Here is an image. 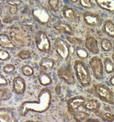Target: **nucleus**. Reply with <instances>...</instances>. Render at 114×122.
I'll return each mask as SVG.
<instances>
[{
  "label": "nucleus",
  "mask_w": 114,
  "mask_h": 122,
  "mask_svg": "<svg viewBox=\"0 0 114 122\" xmlns=\"http://www.w3.org/2000/svg\"><path fill=\"white\" fill-rule=\"evenodd\" d=\"M17 8H16V7H12L11 9H10V12L12 14H15V13H17Z\"/></svg>",
  "instance_id": "obj_39"
},
{
  "label": "nucleus",
  "mask_w": 114,
  "mask_h": 122,
  "mask_svg": "<svg viewBox=\"0 0 114 122\" xmlns=\"http://www.w3.org/2000/svg\"><path fill=\"white\" fill-rule=\"evenodd\" d=\"M3 27V24H2V22H1V20L0 19V30L2 29Z\"/></svg>",
  "instance_id": "obj_40"
},
{
  "label": "nucleus",
  "mask_w": 114,
  "mask_h": 122,
  "mask_svg": "<svg viewBox=\"0 0 114 122\" xmlns=\"http://www.w3.org/2000/svg\"><path fill=\"white\" fill-rule=\"evenodd\" d=\"M76 55L78 56V58H80V60H85L86 59L88 56H89V53L88 51H87L86 49H84L81 46H77L76 47Z\"/></svg>",
  "instance_id": "obj_26"
},
{
  "label": "nucleus",
  "mask_w": 114,
  "mask_h": 122,
  "mask_svg": "<svg viewBox=\"0 0 114 122\" xmlns=\"http://www.w3.org/2000/svg\"><path fill=\"white\" fill-rule=\"evenodd\" d=\"M13 90L17 95L23 94L25 91L26 84L25 80L21 76H16L13 80Z\"/></svg>",
  "instance_id": "obj_13"
},
{
  "label": "nucleus",
  "mask_w": 114,
  "mask_h": 122,
  "mask_svg": "<svg viewBox=\"0 0 114 122\" xmlns=\"http://www.w3.org/2000/svg\"><path fill=\"white\" fill-rule=\"evenodd\" d=\"M51 102V93L47 88H43L38 95V101H26L19 107V114L26 116L29 112L43 113L48 110Z\"/></svg>",
  "instance_id": "obj_1"
},
{
  "label": "nucleus",
  "mask_w": 114,
  "mask_h": 122,
  "mask_svg": "<svg viewBox=\"0 0 114 122\" xmlns=\"http://www.w3.org/2000/svg\"><path fill=\"white\" fill-rule=\"evenodd\" d=\"M0 46L10 50L16 48L15 44L13 43L10 37L5 33L0 34Z\"/></svg>",
  "instance_id": "obj_16"
},
{
  "label": "nucleus",
  "mask_w": 114,
  "mask_h": 122,
  "mask_svg": "<svg viewBox=\"0 0 114 122\" xmlns=\"http://www.w3.org/2000/svg\"><path fill=\"white\" fill-rule=\"evenodd\" d=\"M100 46L102 49L105 52H110L114 48L113 43L108 38H103L100 41Z\"/></svg>",
  "instance_id": "obj_24"
},
{
  "label": "nucleus",
  "mask_w": 114,
  "mask_h": 122,
  "mask_svg": "<svg viewBox=\"0 0 114 122\" xmlns=\"http://www.w3.org/2000/svg\"><path fill=\"white\" fill-rule=\"evenodd\" d=\"M101 9L109 12H114V0H96Z\"/></svg>",
  "instance_id": "obj_18"
},
{
  "label": "nucleus",
  "mask_w": 114,
  "mask_h": 122,
  "mask_svg": "<svg viewBox=\"0 0 114 122\" xmlns=\"http://www.w3.org/2000/svg\"><path fill=\"white\" fill-rule=\"evenodd\" d=\"M103 30L105 35L114 38V23L111 20H105L103 24Z\"/></svg>",
  "instance_id": "obj_20"
},
{
  "label": "nucleus",
  "mask_w": 114,
  "mask_h": 122,
  "mask_svg": "<svg viewBox=\"0 0 114 122\" xmlns=\"http://www.w3.org/2000/svg\"><path fill=\"white\" fill-rule=\"evenodd\" d=\"M31 53L28 50H22L17 53V56L22 60H26L31 57Z\"/></svg>",
  "instance_id": "obj_29"
},
{
  "label": "nucleus",
  "mask_w": 114,
  "mask_h": 122,
  "mask_svg": "<svg viewBox=\"0 0 114 122\" xmlns=\"http://www.w3.org/2000/svg\"><path fill=\"white\" fill-rule=\"evenodd\" d=\"M53 27L56 30L62 33H66L68 35H72L73 29L71 25L63 21H57L53 25Z\"/></svg>",
  "instance_id": "obj_17"
},
{
  "label": "nucleus",
  "mask_w": 114,
  "mask_h": 122,
  "mask_svg": "<svg viewBox=\"0 0 114 122\" xmlns=\"http://www.w3.org/2000/svg\"><path fill=\"white\" fill-rule=\"evenodd\" d=\"M34 18L41 24H46L49 21L50 15L48 11L44 7L37 6L32 10Z\"/></svg>",
  "instance_id": "obj_7"
},
{
  "label": "nucleus",
  "mask_w": 114,
  "mask_h": 122,
  "mask_svg": "<svg viewBox=\"0 0 114 122\" xmlns=\"http://www.w3.org/2000/svg\"><path fill=\"white\" fill-rule=\"evenodd\" d=\"M104 70L106 73L112 74L114 72V62L109 57H106L103 61Z\"/></svg>",
  "instance_id": "obj_21"
},
{
  "label": "nucleus",
  "mask_w": 114,
  "mask_h": 122,
  "mask_svg": "<svg viewBox=\"0 0 114 122\" xmlns=\"http://www.w3.org/2000/svg\"><path fill=\"white\" fill-rule=\"evenodd\" d=\"M112 60H113V61H114V52L112 54Z\"/></svg>",
  "instance_id": "obj_42"
},
{
  "label": "nucleus",
  "mask_w": 114,
  "mask_h": 122,
  "mask_svg": "<svg viewBox=\"0 0 114 122\" xmlns=\"http://www.w3.org/2000/svg\"><path fill=\"white\" fill-rule=\"evenodd\" d=\"M70 1H71L72 3H76L77 1V0H70Z\"/></svg>",
  "instance_id": "obj_41"
},
{
  "label": "nucleus",
  "mask_w": 114,
  "mask_h": 122,
  "mask_svg": "<svg viewBox=\"0 0 114 122\" xmlns=\"http://www.w3.org/2000/svg\"><path fill=\"white\" fill-rule=\"evenodd\" d=\"M74 70L78 82L83 87H87L91 82V76L86 63L82 60L74 62Z\"/></svg>",
  "instance_id": "obj_2"
},
{
  "label": "nucleus",
  "mask_w": 114,
  "mask_h": 122,
  "mask_svg": "<svg viewBox=\"0 0 114 122\" xmlns=\"http://www.w3.org/2000/svg\"><path fill=\"white\" fill-rule=\"evenodd\" d=\"M109 83H110V84L111 86H114V75H112V76L109 78Z\"/></svg>",
  "instance_id": "obj_38"
},
{
  "label": "nucleus",
  "mask_w": 114,
  "mask_h": 122,
  "mask_svg": "<svg viewBox=\"0 0 114 122\" xmlns=\"http://www.w3.org/2000/svg\"><path fill=\"white\" fill-rule=\"evenodd\" d=\"M10 55L6 50L0 49V60L1 61H6L10 58Z\"/></svg>",
  "instance_id": "obj_33"
},
{
  "label": "nucleus",
  "mask_w": 114,
  "mask_h": 122,
  "mask_svg": "<svg viewBox=\"0 0 114 122\" xmlns=\"http://www.w3.org/2000/svg\"><path fill=\"white\" fill-rule=\"evenodd\" d=\"M16 70L15 65L12 64H6L3 68V71L6 74H10Z\"/></svg>",
  "instance_id": "obj_31"
},
{
  "label": "nucleus",
  "mask_w": 114,
  "mask_h": 122,
  "mask_svg": "<svg viewBox=\"0 0 114 122\" xmlns=\"http://www.w3.org/2000/svg\"><path fill=\"white\" fill-rule=\"evenodd\" d=\"M80 2L81 6L87 9H90L93 6L91 0H80Z\"/></svg>",
  "instance_id": "obj_34"
},
{
  "label": "nucleus",
  "mask_w": 114,
  "mask_h": 122,
  "mask_svg": "<svg viewBox=\"0 0 114 122\" xmlns=\"http://www.w3.org/2000/svg\"><path fill=\"white\" fill-rule=\"evenodd\" d=\"M37 80L41 85L43 86H47L51 84L52 82V80L49 76V74H48V73H47L44 70H41L40 73L38 74Z\"/></svg>",
  "instance_id": "obj_19"
},
{
  "label": "nucleus",
  "mask_w": 114,
  "mask_h": 122,
  "mask_svg": "<svg viewBox=\"0 0 114 122\" xmlns=\"http://www.w3.org/2000/svg\"><path fill=\"white\" fill-rule=\"evenodd\" d=\"M63 15L65 18L70 20H74L76 17L75 13L73 8H71V7H69L68 5L63 6Z\"/></svg>",
  "instance_id": "obj_23"
},
{
  "label": "nucleus",
  "mask_w": 114,
  "mask_h": 122,
  "mask_svg": "<svg viewBox=\"0 0 114 122\" xmlns=\"http://www.w3.org/2000/svg\"><path fill=\"white\" fill-rule=\"evenodd\" d=\"M22 74L25 76H31L34 73V68L29 65H24L21 68Z\"/></svg>",
  "instance_id": "obj_28"
},
{
  "label": "nucleus",
  "mask_w": 114,
  "mask_h": 122,
  "mask_svg": "<svg viewBox=\"0 0 114 122\" xmlns=\"http://www.w3.org/2000/svg\"><path fill=\"white\" fill-rule=\"evenodd\" d=\"M100 117L105 122H112L114 121V115L111 113H103L102 116H100Z\"/></svg>",
  "instance_id": "obj_30"
},
{
  "label": "nucleus",
  "mask_w": 114,
  "mask_h": 122,
  "mask_svg": "<svg viewBox=\"0 0 114 122\" xmlns=\"http://www.w3.org/2000/svg\"><path fill=\"white\" fill-rule=\"evenodd\" d=\"M11 97V92L8 88H0V102L7 101Z\"/></svg>",
  "instance_id": "obj_27"
},
{
  "label": "nucleus",
  "mask_w": 114,
  "mask_h": 122,
  "mask_svg": "<svg viewBox=\"0 0 114 122\" xmlns=\"http://www.w3.org/2000/svg\"><path fill=\"white\" fill-rule=\"evenodd\" d=\"M35 43L37 49L43 52H48L51 51V43L46 32L40 30L35 36Z\"/></svg>",
  "instance_id": "obj_5"
},
{
  "label": "nucleus",
  "mask_w": 114,
  "mask_h": 122,
  "mask_svg": "<svg viewBox=\"0 0 114 122\" xmlns=\"http://www.w3.org/2000/svg\"><path fill=\"white\" fill-rule=\"evenodd\" d=\"M40 66L44 70H47L53 68L54 66V61L48 57H44L41 59Z\"/></svg>",
  "instance_id": "obj_25"
},
{
  "label": "nucleus",
  "mask_w": 114,
  "mask_h": 122,
  "mask_svg": "<svg viewBox=\"0 0 114 122\" xmlns=\"http://www.w3.org/2000/svg\"><path fill=\"white\" fill-rule=\"evenodd\" d=\"M0 122H17V118L11 108H0Z\"/></svg>",
  "instance_id": "obj_11"
},
{
  "label": "nucleus",
  "mask_w": 114,
  "mask_h": 122,
  "mask_svg": "<svg viewBox=\"0 0 114 122\" xmlns=\"http://www.w3.org/2000/svg\"><path fill=\"white\" fill-rule=\"evenodd\" d=\"M86 100V98L83 96H76L69 98L67 102V107L69 113L72 115L75 111L78 110L80 107L83 106Z\"/></svg>",
  "instance_id": "obj_8"
},
{
  "label": "nucleus",
  "mask_w": 114,
  "mask_h": 122,
  "mask_svg": "<svg viewBox=\"0 0 114 122\" xmlns=\"http://www.w3.org/2000/svg\"><path fill=\"white\" fill-rule=\"evenodd\" d=\"M6 85H7V80L1 74H0V86Z\"/></svg>",
  "instance_id": "obj_36"
},
{
  "label": "nucleus",
  "mask_w": 114,
  "mask_h": 122,
  "mask_svg": "<svg viewBox=\"0 0 114 122\" xmlns=\"http://www.w3.org/2000/svg\"><path fill=\"white\" fill-rule=\"evenodd\" d=\"M84 122H101L99 119L96 118H87Z\"/></svg>",
  "instance_id": "obj_37"
},
{
  "label": "nucleus",
  "mask_w": 114,
  "mask_h": 122,
  "mask_svg": "<svg viewBox=\"0 0 114 122\" xmlns=\"http://www.w3.org/2000/svg\"><path fill=\"white\" fill-rule=\"evenodd\" d=\"M83 20L87 25L90 26L97 27L99 26L102 23L101 18L99 15L91 12H86L83 15Z\"/></svg>",
  "instance_id": "obj_14"
},
{
  "label": "nucleus",
  "mask_w": 114,
  "mask_h": 122,
  "mask_svg": "<svg viewBox=\"0 0 114 122\" xmlns=\"http://www.w3.org/2000/svg\"><path fill=\"white\" fill-rule=\"evenodd\" d=\"M54 47L56 53L63 60H67L69 55V49L68 43L60 37L56 38L54 42Z\"/></svg>",
  "instance_id": "obj_6"
},
{
  "label": "nucleus",
  "mask_w": 114,
  "mask_h": 122,
  "mask_svg": "<svg viewBox=\"0 0 114 122\" xmlns=\"http://www.w3.org/2000/svg\"><path fill=\"white\" fill-rule=\"evenodd\" d=\"M59 0H48V5L50 9L54 11H57L59 7Z\"/></svg>",
  "instance_id": "obj_32"
},
{
  "label": "nucleus",
  "mask_w": 114,
  "mask_h": 122,
  "mask_svg": "<svg viewBox=\"0 0 114 122\" xmlns=\"http://www.w3.org/2000/svg\"><path fill=\"white\" fill-rule=\"evenodd\" d=\"M94 91L99 98L108 104L114 103V93L111 89L103 84H97L93 86Z\"/></svg>",
  "instance_id": "obj_3"
},
{
  "label": "nucleus",
  "mask_w": 114,
  "mask_h": 122,
  "mask_svg": "<svg viewBox=\"0 0 114 122\" xmlns=\"http://www.w3.org/2000/svg\"><path fill=\"white\" fill-rule=\"evenodd\" d=\"M100 107H101V104L98 100L96 99H89L86 100L82 107L87 111L96 112L99 110Z\"/></svg>",
  "instance_id": "obj_15"
},
{
  "label": "nucleus",
  "mask_w": 114,
  "mask_h": 122,
  "mask_svg": "<svg viewBox=\"0 0 114 122\" xmlns=\"http://www.w3.org/2000/svg\"><path fill=\"white\" fill-rule=\"evenodd\" d=\"M58 76L68 84H73L75 82L74 74L69 67L60 68L57 71Z\"/></svg>",
  "instance_id": "obj_10"
},
{
  "label": "nucleus",
  "mask_w": 114,
  "mask_h": 122,
  "mask_svg": "<svg viewBox=\"0 0 114 122\" xmlns=\"http://www.w3.org/2000/svg\"><path fill=\"white\" fill-rule=\"evenodd\" d=\"M6 3L10 5H11V6L16 7L19 5H20L22 3V1L21 0H7Z\"/></svg>",
  "instance_id": "obj_35"
},
{
  "label": "nucleus",
  "mask_w": 114,
  "mask_h": 122,
  "mask_svg": "<svg viewBox=\"0 0 114 122\" xmlns=\"http://www.w3.org/2000/svg\"><path fill=\"white\" fill-rule=\"evenodd\" d=\"M89 65L96 79L100 80L104 78V66L100 57L93 56L89 61Z\"/></svg>",
  "instance_id": "obj_4"
},
{
  "label": "nucleus",
  "mask_w": 114,
  "mask_h": 122,
  "mask_svg": "<svg viewBox=\"0 0 114 122\" xmlns=\"http://www.w3.org/2000/svg\"><path fill=\"white\" fill-rule=\"evenodd\" d=\"M72 116L76 122H82L89 117L90 114L82 110H77L74 112Z\"/></svg>",
  "instance_id": "obj_22"
},
{
  "label": "nucleus",
  "mask_w": 114,
  "mask_h": 122,
  "mask_svg": "<svg viewBox=\"0 0 114 122\" xmlns=\"http://www.w3.org/2000/svg\"><path fill=\"white\" fill-rule=\"evenodd\" d=\"M85 46L87 51L92 54L97 55L99 52L98 41L96 39V37L93 36L87 37L85 42Z\"/></svg>",
  "instance_id": "obj_12"
},
{
  "label": "nucleus",
  "mask_w": 114,
  "mask_h": 122,
  "mask_svg": "<svg viewBox=\"0 0 114 122\" xmlns=\"http://www.w3.org/2000/svg\"><path fill=\"white\" fill-rule=\"evenodd\" d=\"M28 33H24L21 29H13L10 31V39L13 40V43L19 46H25L27 43Z\"/></svg>",
  "instance_id": "obj_9"
}]
</instances>
